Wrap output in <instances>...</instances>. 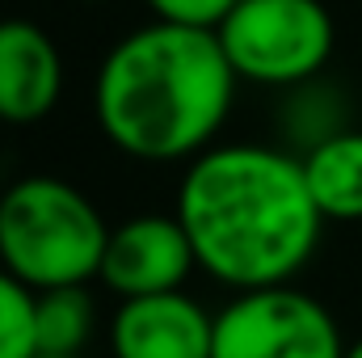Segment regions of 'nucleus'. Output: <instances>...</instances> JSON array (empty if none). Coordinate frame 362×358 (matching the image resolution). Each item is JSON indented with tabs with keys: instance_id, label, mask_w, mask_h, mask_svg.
Here are the masks:
<instances>
[{
	"instance_id": "1",
	"label": "nucleus",
	"mask_w": 362,
	"mask_h": 358,
	"mask_svg": "<svg viewBox=\"0 0 362 358\" xmlns=\"http://www.w3.org/2000/svg\"><path fill=\"white\" fill-rule=\"evenodd\" d=\"M198 270L232 291L282 287L320 249L325 215L295 152L215 144L181 173L177 211Z\"/></svg>"
},
{
	"instance_id": "2",
	"label": "nucleus",
	"mask_w": 362,
	"mask_h": 358,
	"mask_svg": "<svg viewBox=\"0 0 362 358\" xmlns=\"http://www.w3.org/2000/svg\"><path fill=\"white\" fill-rule=\"evenodd\" d=\"M236 85L215 30L148 21L105 51L93 76V118L131 161L189 165L215 148Z\"/></svg>"
},
{
	"instance_id": "3",
	"label": "nucleus",
	"mask_w": 362,
	"mask_h": 358,
	"mask_svg": "<svg viewBox=\"0 0 362 358\" xmlns=\"http://www.w3.org/2000/svg\"><path fill=\"white\" fill-rule=\"evenodd\" d=\"M110 224L81 185L30 173L0 190V266L34 295L89 287L101 274Z\"/></svg>"
},
{
	"instance_id": "4",
	"label": "nucleus",
	"mask_w": 362,
	"mask_h": 358,
	"mask_svg": "<svg viewBox=\"0 0 362 358\" xmlns=\"http://www.w3.org/2000/svg\"><path fill=\"white\" fill-rule=\"evenodd\" d=\"M215 38L240 81L299 89L333 59L337 30L325 0H236Z\"/></svg>"
},
{
	"instance_id": "5",
	"label": "nucleus",
	"mask_w": 362,
	"mask_h": 358,
	"mask_svg": "<svg viewBox=\"0 0 362 358\" xmlns=\"http://www.w3.org/2000/svg\"><path fill=\"white\" fill-rule=\"evenodd\" d=\"M211 358H346V337L316 295L282 282L236 291L215 312Z\"/></svg>"
},
{
	"instance_id": "6",
	"label": "nucleus",
	"mask_w": 362,
	"mask_h": 358,
	"mask_svg": "<svg viewBox=\"0 0 362 358\" xmlns=\"http://www.w3.org/2000/svg\"><path fill=\"white\" fill-rule=\"evenodd\" d=\"M198 270L194 245L177 215H131L110 228V245L101 258V282L118 299H144L181 291L185 278Z\"/></svg>"
},
{
	"instance_id": "7",
	"label": "nucleus",
	"mask_w": 362,
	"mask_h": 358,
	"mask_svg": "<svg viewBox=\"0 0 362 358\" xmlns=\"http://www.w3.org/2000/svg\"><path fill=\"white\" fill-rule=\"evenodd\" d=\"M114 358H211L215 316L185 291L122 299L110 321Z\"/></svg>"
},
{
	"instance_id": "8",
	"label": "nucleus",
	"mask_w": 362,
	"mask_h": 358,
	"mask_svg": "<svg viewBox=\"0 0 362 358\" xmlns=\"http://www.w3.org/2000/svg\"><path fill=\"white\" fill-rule=\"evenodd\" d=\"M64 97V55L55 38L25 17L0 21V122L34 127Z\"/></svg>"
},
{
	"instance_id": "9",
	"label": "nucleus",
	"mask_w": 362,
	"mask_h": 358,
	"mask_svg": "<svg viewBox=\"0 0 362 358\" xmlns=\"http://www.w3.org/2000/svg\"><path fill=\"white\" fill-rule=\"evenodd\" d=\"M303 178L320 207L325 219L333 224H358L362 219V131L346 127L320 144H312L303 156Z\"/></svg>"
},
{
	"instance_id": "10",
	"label": "nucleus",
	"mask_w": 362,
	"mask_h": 358,
	"mask_svg": "<svg viewBox=\"0 0 362 358\" xmlns=\"http://www.w3.org/2000/svg\"><path fill=\"white\" fill-rule=\"evenodd\" d=\"M38 354H81L97 329V304L89 287H55L34 299Z\"/></svg>"
},
{
	"instance_id": "11",
	"label": "nucleus",
	"mask_w": 362,
	"mask_h": 358,
	"mask_svg": "<svg viewBox=\"0 0 362 358\" xmlns=\"http://www.w3.org/2000/svg\"><path fill=\"white\" fill-rule=\"evenodd\" d=\"M34 291L0 266V358H34L38 329H34Z\"/></svg>"
},
{
	"instance_id": "12",
	"label": "nucleus",
	"mask_w": 362,
	"mask_h": 358,
	"mask_svg": "<svg viewBox=\"0 0 362 358\" xmlns=\"http://www.w3.org/2000/svg\"><path fill=\"white\" fill-rule=\"evenodd\" d=\"M156 21L169 25H194V30H219V21L236 8V0H144Z\"/></svg>"
},
{
	"instance_id": "13",
	"label": "nucleus",
	"mask_w": 362,
	"mask_h": 358,
	"mask_svg": "<svg viewBox=\"0 0 362 358\" xmlns=\"http://www.w3.org/2000/svg\"><path fill=\"white\" fill-rule=\"evenodd\" d=\"M346 358H362V337H358V342H350V346H346Z\"/></svg>"
},
{
	"instance_id": "14",
	"label": "nucleus",
	"mask_w": 362,
	"mask_h": 358,
	"mask_svg": "<svg viewBox=\"0 0 362 358\" xmlns=\"http://www.w3.org/2000/svg\"><path fill=\"white\" fill-rule=\"evenodd\" d=\"M34 358H81V354H34Z\"/></svg>"
}]
</instances>
